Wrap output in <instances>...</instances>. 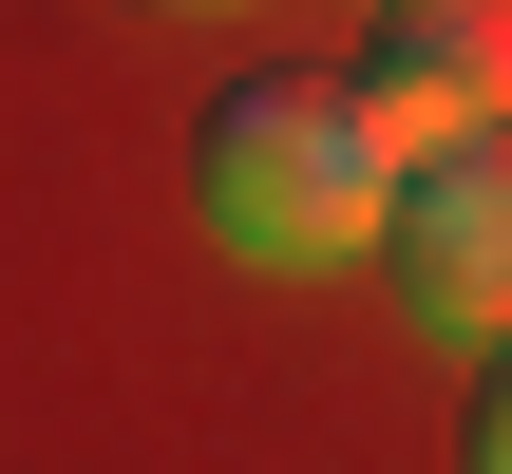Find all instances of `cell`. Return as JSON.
Returning <instances> with one entry per match:
<instances>
[{"label":"cell","instance_id":"6da1fadb","mask_svg":"<svg viewBox=\"0 0 512 474\" xmlns=\"http://www.w3.org/2000/svg\"><path fill=\"white\" fill-rule=\"evenodd\" d=\"M399 171H418V133L361 76H228L209 133H190V209H209L228 266H361Z\"/></svg>","mask_w":512,"mask_h":474},{"label":"cell","instance_id":"3957f363","mask_svg":"<svg viewBox=\"0 0 512 474\" xmlns=\"http://www.w3.org/2000/svg\"><path fill=\"white\" fill-rule=\"evenodd\" d=\"M361 95L437 152V133H475V114H512V0H399L380 38H361Z\"/></svg>","mask_w":512,"mask_h":474},{"label":"cell","instance_id":"7a4b0ae2","mask_svg":"<svg viewBox=\"0 0 512 474\" xmlns=\"http://www.w3.org/2000/svg\"><path fill=\"white\" fill-rule=\"evenodd\" d=\"M380 285L437 323V342H512V114L437 133L380 209Z\"/></svg>","mask_w":512,"mask_h":474},{"label":"cell","instance_id":"277c9868","mask_svg":"<svg viewBox=\"0 0 512 474\" xmlns=\"http://www.w3.org/2000/svg\"><path fill=\"white\" fill-rule=\"evenodd\" d=\"M456 474H512V342H475V418H456Z\"/></svg>","mask_w":512,"mask_h":474}]
</instances>
